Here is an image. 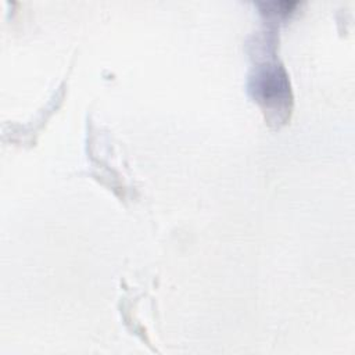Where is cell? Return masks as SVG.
<instances>
[{"instance_id":"obj_1","label":"cell","mask_w":355,"mask_h":355,"mask_svg":"<svg viewBox=\"0 0 355 355\" xmlns=\"http://www.w3.org/2000/svg\"><path fill=\"white\" fill-rule=\"evenodd\" d=\"M251 90L265 111L282 112L290 108V83L284 69L277 64H268L257 69Z\"/></svg>"}]
</instances>
